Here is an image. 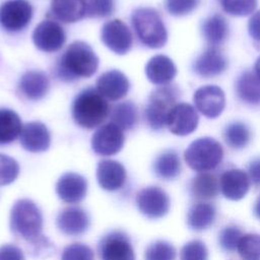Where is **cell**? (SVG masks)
Returning a JSON list of instances; mask_svg holds the SVG:
<instances>
[{"label":"cell","instance_id":"6da1fadb","mask_svg":"<svg viewBox=\"0 0 260 260\" xmlns=\"http://www.w3.org/2000/svg\"><path fill=\"white\" fill-rule=\"evenodd\" d=\"M99 67V58L92 48L82 41L71 43L58 63L60 78L72 80L75 78H88Z\"/></svg>","mask_w":260,"mask_h":260},{"label":"cell","instance_id":"7a4b0ae2","mask_svg":"<svg viewBox=\"0 0 260 260\" xmlns=\"http://www.w3.org/2000/svg\"><path fill=\"white\" fill-rule=\"evenodd\" d=\"M109 113V104L96 88L83 89L72 104V118L82 128L93 129L100 126L108 118Z\"/></svg>","mask_w":260,"mask_h":260},{"label":"cell","instance_id":"3957f363","mask_svg":"<svg viewBox=\"0 0 260 260\" xmlns=\"http://www.w3.org/2000/svg\"><path fill=\"white\" fill-rule=\"evenodd\" d=\"M42 229L43 215L38 205L26 198L15 201L10 211L12 234L29 243L43 235Z\"/></svg>","mask_w":260,"mask_h":260},{"label":"cell","instance_id":"277c9868","mask_svg":"<svg viewBox=\"0 0 260 260\" xmlns=\"http://www.w3.org/2000/svg\"><path fill=\"white\" fill-rule=\"evenodd\" d=\"M131 22L140 42L150 48L158 49L166 45L168 32L159 13L150 7H140L133 11Z\"/></svg>","mask_w":260,"mask_h":260},{"label":"cell","instance_id":"5b68a950","mask_svg":"<svg viewBox=\"0 0 260 260\" xmlns=\"http://www.w3.org/2000/svg\"><path fill=\"white\" fill-rule=\"evenodd\" d=\"M223 149L221 144L211 137H202L194 140L185 150L184 158L187 165L197 172L214 170L222 160Z\"/></svg>","mask_w":260,"mask_h":260},{"label":"cell","instance_id":"8992f818","mask_svg":"<svg viewBox=\"0 0 260 260\" xmlns=\"http://www.w3.org/2000/svg\"><path fill=\"white\" fill-rule=\"evenodd\" d=\"M177 98L178 90L174 86L164 85L151 92L144 112L151 129L159 130L166 126L169 113L177 105Z\"/></svg>","mask_w":260,"mask_h":260},{"label":"cell","instance_id":"52a82bcc","mask_svg":"<svg viewBox=\"0 0 260 260\" xmlns=\"http://www.w3.org/2000/svg\"><path fill=\"white\" fill-rule=\"evenodd\" d=\"M101 260H136L129 237L122 231H112L99 242Z\"/></svg>","mask_w":260,"mask_h":260},{"label":"cell","instance_id":"ba28073f","mask_svg":"<svg viewBox=\"0 0 260 260\" xmlns=\"http://www.w3.org/2000/svg\"><path fill=\"white\" fill-rule=\"evenodd\" d=\"M32 17V7L26 0H8L0 6V25L7 31L25 28Z\"/></svg>","mask_w":260,"mask_h":260},{"label":"cell","instance_id":"9c48e42d","mask_svg":"<svg viewBox=\"0 0 260 260\" xmlns=\"http://www.w3.org/2000/svg\"><path fill=\"white\" fill-rule=\"evenodd\" d=\"M138 210L150 219L165 216L170 209L169 195L157 186L141 189L135 198Z\"/></svg>","mask_w":260,"mask_h":260},{"label":"cell","instance_id":"30bf717a","mask_svg":"<svg viewBox=\"0 0 260 260\" xmlns=\"http://www.w3.org/2000/svg\"><path fill=\"white\" fill-rule=\"evenodd\" d=\"M124 133L116 124L110 122L102 125L91 137L92 150L103 156L118 153L124 145Z\"/></svg>","mask_w":260,"mask_h":260},{"label":"cell","instance_id":"8fae6325","mask_svg":"<svg viewBox=\"0 0 260 260\" xmlns=\"http://www.w3.org/2000/svg\"><path fill=\"white\" fill-rule=\"evenodd\" d=\"M101 40L107 48L118 55L128 53L133 43L130 29L120 19H112L103 25Z\"/></svg>","mask_w":260,"mask_h":260},{"label":"cell","instance_id":"7c38bea8","mask_svg":"<svg viewBox=\"0 0 260 260\" xmlns=\"http://www.w3.org/2000/svg\"><path fill=\"white\" fill-rule=\"evenodd\" d=\"M35 46L47 53L59 51L66 41L63 27L55 20L46 19L40 22L32 32Z\"/></svg>","mask_w":260,"mask_h":260},{"label":"cell","instance_id":"4fadbf2b","mask_svg":"<svg viewBox=\"0 0 260 260\" xmlns=\"http://www.w3.org/2000/svg\"><path fill=\"white\" fill-rule=\"evenodd\" d=\"M198 121V114L194 107L187 103H180L169 113L166 126L173 134L186 136L196 130Z\"/></svg>","mask_w":260,"mask_h":260},{"label":"cell","instance_id":"5bb4252c","mask_svg":"<svg viewBox=\"0 0 260 260\" xmlns=\"http://www.w3.org/2000/svg\"><path fill=\"white\" fill-rule=\"evenodd\" d=\"M197 110L207 118L218 117L225 107L223 90L216 85H204L199 87L193 96Z\"/></svg>","mask_w":260,"mask_h":260},{"label":"cell","instance_id":"9a60e30c","mask_svg":"<svg viewBox=\"0 0 260 260\" xmlns=\"http://www.w3.org/2000/svg\"><path fill=\"white\" fill-rule=\"evenodd\" d=\"M89 216L87 212L79 206L66 207L59 212L56 218L58 230L66 236H80L89 228Z\"/></svg>","mask_w":260,"mask_h":260},{"label":"cell","instance_id":"2e32d148","mask_svg":"<svg viewBox=\"0 0 260 260\" xmlns=\"http://www.w3.org/2000/svg\"><path fill=\"white\" fill-rule=\"evenodd\" d=\"M86 192V179L76 173H66L62 175L56 184V193L65 203H79L85 197Z\"/></svg>","mask_w":260,"mask_h":260},{"label":"cell","instance_id":"e0dca14e","mask_svg":"<svg viewBox=\"0 0 260 260\" xmlns=\"http://www.w3.org/2000/svg\"><path fill=\"white\" fill-rule=\"evenodd\" d=\"M19 139L21 146L29 152L46 151L51 143V136L47 126L38 121L24 124Z\"/></svg>","mask_w":260,"mask_h":260},{"label":"cell","instance_id":"ac0fdd59","mask_svg":"<svg viewBox=\"0 0 260 260\" xmlns=\"http://www.w3.org/2000/svg\"><path fill=\"white\" fill-rule=\"evenodd\" d=\"M130 87L128 78L119 70H110L103 73L96 81V90L110 101L124 98Z\"/></svg>","mask_w":260,"mask_h":260},{"label":"cell","instance_id":"d6986e66","mask_svg":"<svg viewBox=\"0 0 260 260\" xmlns=\"http://www.w3.org/2000/svg\"><path fill=\"white\" fill-rule=\"evenodd\" d=\"M127 174L124 166L114 159H103L96 168V180L101 188L107 191H116L126 182Z\"/></svg>","mask_w":260,"mask_h":260},{"label":"cell","instance_id":"ffe728a7","mask_svg":"<svg viewBox=\"0 0 260 260\" xmlns=\"http://www.w3.org/2000/svg\"><path fill=\"white\" fill-rule=\"evenodd\" d=\"M250 178L242 170L231 169L223 172L219 179L222 195L230 200L242 199L250 189Z\"/></svg>","mask_w":260,"mask_h":260},{"label":"cell","instance_id":"44dd1931","mask_svg":"<svg viewBox=\"0 0 260 260\" xmlns=\"http://www.w3.org/2000/svg\"><path fill=\"white\" fill-rule=\"evenodd\" d=\"M19 90L29 101L43 99L50 87V80L47 74L40 70H28L22 74L19 80Z\"/></svg>","mask_w":260,"mask_h":260},{"label":"cell","instance_id":"7402d4cb","mask_svg":"<svg viewBox=\"0 0 260 260\" xmlns=\"http://www.w3.org/2000/svg\"><path fill=\"white\" fill-rule=\"evenodd\" d=\"M147 79L156 85L170 83L177 74V68L172 59L165 55H156L150 58L145 66Z\"/></svg>","mask_w":260,"mask_h":260},{"label":"cell","instance_id":"603a6c76","mask_svg":"<svg viewBox=\"0 0 260 260\" xmlns=\"http://www.w3.org/2000/svg\"><path fill=\"white\" fill-rule=\"evenodd\" d=\"M51 12L65 23L78 21L86 15V0H52Z\"/></svg>","mask_w":260,"mask_h":260},{"label":"cell","instance_id":"cb8c5ba5","mask_svg":"<svg viewBox=\"0 0 260 260\" xmlns=\"http://www.w3.org/2000/svg\"><path fill=\"white\" fill-rule=\"evenodd\" d=\"M226 68L225 58L214 48L202 53L194 63V70L202 77H213Z\"/></svg>","mask_w":260,"mask_h":260},{"label":"cell","instance_id":"d4e9b609","mask_svg":"<svg viewBox=\"0 0 260 260\" xmlns=\"http://www.w3.org/2000/svg\"><path fill=\"white\" fill-rule=\"evenodd\" d=\"M216 208L210 202L199 201L193 204L187 213V224L193 231H203L213 224Z\"/></svg>","mask_w":260,"mask_h":260},{"label":"cell","instance_id":"484cf974","mask_svg":"<svg viewBox=\"0 0 260 260\" xmlns=\"http://www.w3.org/2000/svg\"><path fill=\"white\" fill-rule=\"evenodd\" d=\"M219 188L217 178L207 172L200 173L194 177L190 184L191 195L198 200H209L216 197Z\"/></svg>","mask_w":260,"mask_h":260},{"label":"cell","instance_id":"4316f807","mask_svg":"<svg viewBox=\"0 0 260 260\" xmlns=\"http://www.w3.org/2000/svg\"><path fill=\"white\" fill-rule=\"evenodd\" d=\"M22 123L19 116L10 109H0V145L13 142L20 136Z\"/></svg>","mask_w":260,"mask_h":260},{"label":"cell","instance_id":"83f0119b","mask_svg":"<svg viewBox=\"0 0 260 260\" xmlns=\"http://www.w3.org/2000/svg\"><path fill=\"white\" fill-rule=\"evenodd\" d=\"M154 174L161 180H174L181 173V161L174 150L161 152L153 162Z\"/></svg>","mask_w":260,"mask_h":260},{"label":"cell","instance_id":"f1b7e54d","mask_svg":"<svg viewBox=\"0 0 260 260\" xmlns=\"http://www.w3.org/2000/svg\"><path fill=\"white\" fill-rule=\"evenodd\" d=\"M237 93L239 98L250 105L260 104V79L252 71H245L238 78Z\"/></svg>","mask_w":260,"mask_h":260},{"label":"cell","instance_id":"f546056e","mask_svg":"<svg viewBox=\"0 0 260 260\" xmlns=\"http://www.w3.org/2000/svg\"><path fill=\"white\" fill-rule=\"evenodd\" d=\"M111 122L116 124L122 130L132 129L138 120V111L136 106L130 102H122L114 107L110 113Z\"/></svg>","mask_w":260,"mask_h":260},{"label":"cell","instance_id":"4dcf8cb0","mask_svg":"<svg viewBox=\"0 0 260 260\" xmlns=\"http://www.w3.org/2000/svg\"><path fill=\"white\" fill-rule=\"evenodd\" d=\"M228 23L220 14H214L203 22L202 32L210 45L220 44L228 36Z\"/></svg>","mask_w":260,"mask_h":260},{"label":"cell","instance_id":"1f68e13d","mask_svg":"<svg viewBox=\"0 0 260 260\" xmlns=\"http://www.w3.org/2000/svg\"><path fill=\"white\" fill-rule=\"evenodd\" d=\"M224 139L226 143L235 149L244 148L251 139L249 128L242 122H233L224 130Z\"/></svg>","mask_w":260,"mask_h":260},{"label":"cell","instance_id":"d6a6232c","mask_svg":"<svg viewBox=\"0 0 260 260\" xmlns=\"http://www.w3.org/2000/svg\"><path fill=\"white\" fill-rule=\"evenodd\" d=\"M237 251L243 260H260V235L244 234Z\"/></svg>","mask_w":260,"mask_h":260},{"label":"cell","instance_id":"836d02e7","mask_svg":"<svg viewBox=\"0 0 260 260\" xmlns=\"http://www.w3.org/2000/svg\"><path fill=\"white\" fill-rule=\"evenodd\" d=\"M144 260H176V249L169 242L155 241L145 249Z\"/></svg>","mask_w":260,"mask_h":260},{"label":"cell","instance_id":"e575fe53","mask_svg":"<svg viewBox=\"0 0 260 260\" xmlns=\"http://www.w3.org/2000/svg\"><path fill=\"white\" fill-rule=\"evenodd\" d=\"M243 232L236 225H228L218 234V244L226 252H235L243 237Z\"/></svg>","mask_w":260,"mask_h":260},{"label":"cell","instance_id":"d590c367","mask_svg":"<svg viewBox=\"0 0 260 260\" xmlns=\"http://www.w3.org/2000/svg\"><path fill=\"white\" fill-rule=\"evenodd\" d=\"M19 174L18 162L9 155L0 153V186L14 182Z\"/></svg>","mask_w":260,"mask_h":260},{"label":"cell","instance_id":"8d00e7d4","mask_svg":"<svg viewBox=\"0 0 260 260\" xmlns=\"http://www.w3.org/2000/svg\"><path fill=\"white\" fill-rule=\"evenodd\" d=\"M223 10L234 16H246L257 7V0H220Z\"/></svg>","mask_w":260,"mask_h":260},{"label":"cell","instance_id":"74e56055","mask_svg":"<svg viewBox=\"0 0 260 260\" xmlns=\"http://www.w3.org/2000/svg\"><path fill=\"white\" fill-rule=\"evenodd\" d=\"M208 251L200 240H193L185 244L180 252V260H207Z\"/></svg>","mask_w":260,"mask_h":260},{"label":"cell","instance_id":"f35d334b","mask_svg":"<svg viewBox=\"0 0 260 260\" xmlns=\"http://www.w3.org/2000/svg\"><path fill=\"white\" fill-rule=\"evenodd\" d=\"M61 260H94V254L87 245L73 243L64 248Z\"/></svg>","mask_w":260,"mask_h":260},{"label":"cell","instance_id":"ab89813d","mask_svg":"<svg viewBox=\"0 0 260 260\" xmlns=\"http://www.w3.org/2000/svg\"><path fill=\"white\" fill-rule=\"evenodd\" d=\"M115 10V0H86L88 17H107Z\"/></svg>","mask_w":260,"mask_h":260},{"label":"cell","instance_id":"60d3db41","mask_svg":"<svg viewBox=\"0 0 260 260\" xmlns=\"http://www.w3.org/2000/svg\"><path fill=\"white\" fill-rule=\"evenodd\" d=\"M27 244L29 245V253L36 258H47L55 252L53 243L44 235H41L39 238Z\"/></svg>","mask_w":260,"mask_h":260},{"label":"cell","instance_id":"b9f144b4","mask_svg":"<svg viewBox=\"0 0 260 260\" xmlns=\"http://www.w3.org/2000/svg\"><path fill=\"white\" fill-rule=\"evenodd\" d=\"M199 0H166L168 12L174 16H183L191 13L198 5Z\"/></svg>","mask_w":260,"mask_h":260},{"label":"cell","instance_id":"7bdbcfd3","mask_svg":"<svg viewBox=\"0 0 260 260\" xmlns=\"http://www.w3.org/2000/svg\"><path fill=\"white\" fill-rule=\"evenodd\" d=\"M0 260H25V258L18 246L5 244L0 247Z\"/></svg>","mask_w":260,"mask_h":260},{"label":"cell","instance_id":"ee69618b","mask_svg":"<svg viewBox=\"0 0 260 260\" xmlns=\"http://www.w3.org/2000/svg\"><path fill=\"white\" fill-rule=\"evenodd\" d=\"M248 30L252 39L260 42V10L255 12L249 19Z\"/></svg>","mask_w":260,"mask_h":260},{"label":"cell","instance_id":"f6af8a7d","mask_svg":"<svg viewBox=\"0 0 260 260\" xmlns=\"http://www.w3.org/2000/svg\"><path fill=\"white\" fill-rule=\"evenodd\" d=\"M248 176L250 181L256 186L260 187V158L253 159L248 167Z\"/></svg>","mask_w":260,"mask_h":260},{"label":"cell","instance_id":"bcb514c9","mask_svg":"<svg viewBox=\"0 0 260 260\" xmlns=\"http://www.w3.org/2000/svg\"><path fill=\"white\" fill-rule=\"evenodd\" d=\"M253 211H254V214L255 216L260 219V196L257 198L255 204H254V208H253Z\"/></svg>","mask_w":260,"mask_h":260},{"label":"cell","instance_id":"7dc6e473","mask_svg":"<svg viewBox=\"0 0 260 260\" xmlns=\"http://www.w3.org/2000/svg\"><path fill=\"white\" fill-rule=\"evenodd\" d=\"M255 74L260 79V57L257 59V61L255 63Z\"/></svg>","mask_w":260,"mask_h":260}]
</instances>
